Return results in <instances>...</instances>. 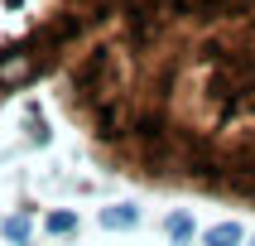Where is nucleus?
Segmentation results:
<instances>
[{"mask_svg":"<svg viewBox=\"0 0 255 246\" xmlns=\"http://www.w3.org/2000/svg\"><path fill=\"white\" fill-rule=\"evenodd\" d=\"M19 246H34V242H19Z\"/></svg>","mask_w":255,"mask_h":246,"instance_id":"0eeeda50","label":"nucleus"},{"mask_svg":"<svg viewBox=\"0 0 255 246\" xmlns=\"http://www.w3.org/2000/svg\"><path fill=\"white\" fill-rule=\"evenodd\" d=\"M164 232H169L173 246H188L193 237H198V222H193V213H188V208H173V213L164 217Z\"/></svg>","mask_w":255,"mask_h":246,"instance_id":"7ed1b4c3","label":"nucleus"},{"mask_svg":"<svg viewBox=\"0 0 255 246\" xmlns=\"http://www.w3.org/2000/svg\"><path fill=\"white\" fill-rule=\"evenodd\" d=\"M43 227L53 232V237H72V232H77V213H48Z\"/></svg>","mask_w":255,"mask_h":246,"instance_id":"39448f33","label":"nucleus"},{"mask_svg":"<svg viewBox=\"0 0 255 246\" xmlns=\"http://www.w3.org/2000/svg\"><path fill=\"white\" fill-rule=\"evenodd\" d=\"M63 101L116 174L255 213V0H135Z\"/></svg>","mask_w":255,"mask_h":246,"instance_id":"f257e3e1","label":"nucleus"},{"mask_svg":"<svg viewBox=\"0 0 255 246\" xmlns=\"http://www.w3.org/2000/svg\"><path fill=\"white\" fill-rule=\"evenodd\" d=\"M202 246H246V227L241 222H212L202 232Z\"/></svg>","mask_w":255,"mask_h":246,"instance_id":"20e7f679","label":"nucleus"},{"mask_svg":"<svg viewBox=\"0 0 255 246\" xmlns=\"http://www.w3.org/2000/svg\"><path fill=\"white\" fill-rule=\"evenodd\" d=\"M97 222L106 232H135V227H140V208H135V203H111V208L97 213Z\"/></svg>","mask_w":255,"mask_h":246,"instance_id":"f03ea898","label":"nucleus"},{"mask_svg":"<svg viewBox=\"0 0 255 246\" xmlns=\"http://www.w3.org/2000/svg\"><path fill=\"white\" fill-rule=\"evenodd\" d=\"M246 246H255V237H251V242H246Z\"/></svg>","mask_w":255,"mask_h":246,"instance_id":"6e6552de","label":"nucleus"},{"mask_svg":"<svg viewBox=\"0 0 255 246\" xmlns=\"http://www.w3.org/2000/svg\"><path fill=\"white\" fill-rule=\"evenodd\" d=\"M0 232H5L14 246H19V242H29V217H24V213H19V217H5V222H0Z\"/></svg>","mask_w":255,"mask_h":246,"instance_id":"423d86ee","label":"nucleus"}]
</instances>
